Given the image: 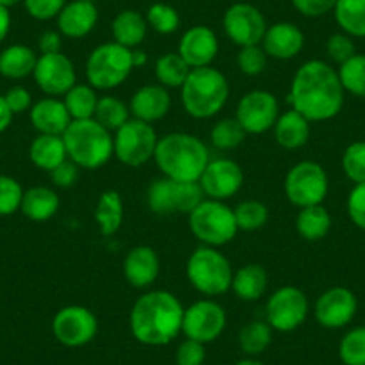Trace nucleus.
Segmentation results:
<instances>
[{
  "instance_id": "nucleus-35",
  "label": "nucleus",
  "mask_w": 365,
  "mask_h": 365,
  "mask_svg": "<svg viewBox=\"0 0 365 365\" xmlns=\"http://www.w3.org/2000/svg\"><path fill=\"white\" fill-rule=\"evenodd\" d=\"M147 205L156 215H172L178 213L175 206V181L168 178H160L153 181L147 188Z\"/></svg>"
},
{
  "instance_id": "nucleus-51",
  "label": "nucleus",
  "mask_w": 365,
  "mask_h": 365,
  "mask_svg": "<svg viewBox=\"0 0 365 365\" xmlns=\"http://www.w3.org/2000/svg\"><path fill=\"white\" fill-rule=\"evenodd\" d=\"M347 215L351 222L365 231V182L354 185L347 197Z\"/></svg>"
},
{
  "instance_id": "nucleus-9",
  "label": "nucleus",
  "mask_w": 365,
  "mask_h": 365,
  "mask_svg": "<svg viewBox=\"0 0 365 365\" xmlns=\"http://www.w3.org/2000/svg\"><path fill=\"white\" fill-rule=\"evenodd\" d=\"M158 135L153 124L129 118L122 128L115 131L113 154L120 163L128 167H140L153 160L158 145Z\"/></svg>"
},
{
  "instance_id": "nucleus-14",
  "label": "nucleus",
  "mask_w": 365,
  "mask_h": 365,
  "mask_svg": "<svg viewBox=\"0 0 365 365\" xmlns=\"http://www.w3.org/2000/svg\"><path fill=\"white\" fill-rule=\"evenodd\" d=\"M279 117L278 99L265 90L245 93L237 106V118L247 135H262L274 128Z\"/></svg>"
},
{
  "instance_id": "nucleus-37",
  "label": "nucleus",
  "mask_w": 365,
  "mask_h": 365,
  "mask_svg": "<svg viewBox=\"0 0 365 365\" xmlns=\"http://www.w3.org/2000/svg\"><path fill=\"white\" fill-rule=\"evenodd\" d=\"M272 340V328L267 321H251L240 329L238 335V344L242 351L247 354H259L269 347Z\"/></svg>"
},
{
  "instance_id": "nucleus-50",
  "label": "nucleus",
  "mask_w": 365,
  "mask_h": 365,
  "mask_svg": "<svg viewBox=\"0 0 365 365\" xmlns=\"http://www.w3.org/2000/svg\"><path fill=\"white\" fill-rule=\"evenodd\" d=\"M205 358V344L192 339L182 340L175 351V365H202Z\"/></svg>"
},
{
  "instance_id": "nucleus-53",
  "label": "nucleus",
  "mask_w": 365,
  "mask_h": 365,
  "mask_svg": "<svg viewBox=\"0 0 365 365\" xmlns=\"http://www.w3.org/2000/svg\"><path fill=\"white\" fill-rule=\"evenodd\" d=\"M292 4L301 15L317 19V16L333 11L336 6V0H292Z\"/></svg>"
},
{
  "instance_id": "nucleus-36",
  "label": "nucleus",
  "mask_w": 365,
  "mask_h": 365,
  "mask_svg": "<svg viewBox=\"0 0 365 365\" xmlns=\"http://www.w3.org/2000/svg\"><path fill=\"white\" fill-rule=\"evenodd\" d=\"M190 70L192 68L187 65V61L178 52H168V54L158 58L154 72H156L161 86L168 90V88H181L182 83L187 81Z\"/></svg>"
},
{
  "instance_id": "nucleus-29",
  "label": "nucleus",
  "mask_w": 365,
  "mask_h": 365,
  "mask_svg": "<svg viewBox=\"0 0 365 365\" xmlns=\"http://www.w3.org/2000/svg\"><path fill=\"white\" fill-rule=\"evenodd\" d=\"M147 20L135 9H124L115 16L111 24V33L117 43L128 48H135L145 40L147 36Z\"/></svg>"
},
{
  "instance_id": "nucleus-47",
  "label": "nucleus",
  "mask_w": 365,
  "mask_h": 365,
  "mask_svg": "<svg viewBox=\"0 0 365 365\" xmlns=\"http://www.w3.org/2000/svg\"><path fill=\"white\" fill-rule=\"evenodd\" d=\"M267 58L262 45H251V47H242L237 56L238 68L245 76H259L267 66Z\"/></svg>"
},
{
  "instance_id": "nucleus-23",
  "label": "nucleus",
  "mask_w": 365,
  "mask_h": 365,
  "mask_svg": "<svg viewBox=\"0 0 365 365\" xmlns=\"http://www.w3.org/2000/svg\"><path fill=\"white\" fill-rule=\"evenodd\" d=\"M124 276L135 289H147L160 276V258L149 245L131 249L124 259Z\"/></svg>"
},
{
  "instance_id": "nucleus-22",
  "label": "nucleus",
  "mask_w": 365,
  "mask_h": 365,
  "mask_svg": "<svg viewBox=\"0 0 365 365\" xmlns=\"http://www.w3.org/2000/svg\"><path fill=\"white\" fill-rule=\"evenodd\" d=\"M99 20V11L93 2L88 0H72L58 15L59 33L66 38H84L93 31Z\"/></svg>"
},
{
  "instance_id": "nucleus-55",
  "label": "nucleus",
  "mask_w": 365,
  "mask_h": 365,
  "mask_svg": "<svg viewBox=\"0 0 365 365\" xmlns=\"http://www.w3.org/2000/svg\"><path fill=\"white\" fill-rule=\"evenodd\" d=\"M41 54H58L61 52V34L56 31H45L38 40Z\"/></svg>"
},
{
  "instance_id": "nucleus-61",
  "label": "nucleus",
  "mask_w": 365,
  "mask_h": 365,
  "mask_svg": "<svg viewBox=\"0 0 365 365\" xmlns=\"http://www.w3.org/2000/svg\"><path fill=\"white\" fill-rule=\"evenodd\" d=\"M88 2H93V0H88Z\"/></svg>"
},
{
  "instance_id": "nucleus-57",
  "label": "nucleus",
  "mask_w": 365,
  "mask_h": 365,
  "mask_svg": "<svg viewBox=\"0 0 365 365\" xmlns=\"http://www.w3.org/2000/svg\"><path fill=\"white\" fill-rule=\"evenodd\" d=\"M9 29H11V15H9V9L0 6V41L8 36Z\"/></svg>"
},
{
  "instance_id": "nucleus-54",
  "label": "nucleus",
  "mask_w": 365,
  "mask_h": 365,
  "mask_svg": "<svg viewBox=\"0 0 365 365\" xmlns=\"http://www.w3.org/2000/svg\"><path fill=\"white\" fill-rule=\"evenodd\" d=\"M4 99H6V103H8L9 110L13 111V115L27 111L31 108V103H33V99H31V93L22 86L9 88L8 93L4 96Z\"/></svg>"
},
{
  "instance_id": "nucleus-60",
  "label": "nucleus",
  "mask_w": 365,
  "mask_h": 365,
  "mask_svg": "<svg viewBox=\"0 0 365 365\" xmlns=\"http://www.w3.org/2000/svg\"><path fill=\"white\" fill-rule=\"evenodd\" d=\"M19 2H22V0H0V6H4V8H13V6H16Z\"/></svg>"
},
{
  "instance_id": "nucleus-26",
  "label": "nucleus",
  "mask_w": 365,
  "mask_h": 365,
  "mask_svg": "<svg viewBox=\"0 0 365 365\" xmlns=\"http://www.w3.org/2000/svg\"><path fill=\"white\" fill-rule=\"evenodd\" d=\"M267 285H269V276L265 269L258 263H249L233 272L231 290L242 301H258L265 294Z\"/></svg>"
},
{
  "instance_id": "nucleus-33",
  "label": "nucleus",
  "mask_w": 365,
  "mask_h": 365,
  "mask_svg": "<svg viewBox=\"0 0 365 365\" xmlns=\"http://www.w3.org/2000/svg\"><path fill=\"white\" fill-rule=\"evenodd\" d=\"M333 15L342 33L365 38V0H336Z\"/></svg>"
},
{
  "instance_id": "nucleus-11",
  "label": "nucleus",
  "mask_w": 365,
  "mask_h": 365,
  "mask_svg": "<svg viewBox=\"0 0 365 365\" xmlns=\"http://www.w3.org/2000/svg\"><path fill=\"white\" fill-rule=\"evenodd\" d=\"M310 303L297 287H282L267 301V322L272 329L282 333L294 331L308 317Z\"/></svg>"
},
{
  "instance_id": "nucleus-18",
  "label": "nucleus",
  "mask_w": 365,
  "mask_h": 365,
  "mask_svg": "<svg viewBox=\"0 0 365 365\" xmlns=\"http://www.w3.org/2000/svg\"><path fill=\"white\" fill-rule=\"evenodd\" d=\"M199 182H201L206 197L215 199V201H226L242 188L244 172L237 161L227 160V158H217V160H210Z\"/></svg>"
},
{
  "instance_id": "nucleus-5",
  "label": "nucleus",
  "mask_w": 365,
  "mask_h": 365,
  "mask_svg": "<svg viewBox=\"0 0 365 365\" xmlns=\"http://www.w3.org/2000/svg\"><path fill=\"white\" fill-rule=\"evenodd\" d=\"M61 136L68 160L81 168L96 170L106 165L113 156L111 131L103 128L96 118L72 120Z\"/></svg>"
},
{
  "instance_id": "nucleus-27",
  "label": "nucleus",
  "mask_w": 365,
  "mask_h": 365,
  "mask_svg": "<svg viewBox=\"0 0 365 365\" xmlns=\"http://www.w3.org/2000/svg\"><path fill=\"white\" fill-rule=\"evenodd\" d=\"M20 210L27 219L34 222H45L58 213L59 197L52 188L33 187L24 192Z\"/></svg>"
},
{
  "instance_id": "nucleus-24",
  "label": "nucleus",
  "mask_w": 365,
  "mask_h": 365,
  "mask_svg": "<svg viewBox=\"0 0 365 365\" xmlns=\"http://www.w3.org/2000/svg\"><path fill=\"white\" fill-rule=\"evenodd\" d=\"M31 122L40 135L61 136L72 122V117L63 101L56 97H45L31 108Z\"/></svg>"
},
{
  "instance_id": "nucleus-16",
  "label": "nucleus",
  "mask_w": 365,
  "mask_h": 365,
  "mask_svg": "<svg viewBox=\"0 0 365 365\" xmlns=\"http://www.w3.org/2000/svg\"><path fill=\"white\" fill-rule=\"evenodd\" d=\"M34 81L38 88L48 97L65 96L77 84L76 66L65 54H41L34 66Z\"/></svg>"
},
{
  "instance_id": "nucleus-43",
  "label": "nucleus",
  "mask_w": 365,
  "mask_h": 365,
  "mask_svg": "<svg viewBox=\"0 0 365 365\" xmlns=\"http://www.w3.org/2000/svg\"><path fill=\"white\" fill-rule=\"evenodd\" d=\"M147 26L153 27L158 34H172L179 29V13L172 6L158 2L147 11Z\"/></svg>"
},
{
  "instance_id": "nucleus-39",
  "label": "nucleus",
  "mask_w": 365,
  "mask_h": 365,
  "mask_svg": "<svg viewBox=\"0 0 365 365\" xmlns=\"http://www.w3.org/2000/svg\"><path fill=\"white\" fill-rule=\"evenodd\" d=\"M344 91L354 97H365V54H354L339 68Z\"/></svg>"
},
{
  "instance_id": "nucleus-3",
  "label": "nucleus",
  "mask_w": 365,
  "mask_h": 365,
  "mask_svg": "<svg viewBox=\"0 0 365 365\" xmlns=\"http://www.w3.org/2000/svg\"><path fill=\"white\" fill-rule=\"evenodd\" d=\"M158 168L172 181H199L210 163L208 147L190 133H168L158 140Z\"/></svg>"
},
{
  "instance_id": "nucleus-44",
  "label": "nucleus",
  "mask_w": 365,
  "mask_h": 365,
  "mask_svg": "<svg viewBox=\"0 0 365 365\" xmlns=\"http://www.w3.org/2000/svg\"><path fill=\"white\" fill-rule=\"evenodd\" d=\"M342 170L354 185L365 182V142H353L346 147L342 154Z\"/></svg>"
},
{
  "instance_id": "nucleus-2",
  "label": "nucleus",
  "mask_w": 365,
  "mask_h": 365,
  "mask_svg": "<svg viewBox=\"0 0 365 365\" xmlns=\"http://www.w3.org/2000/svg\"><path fill=\"white\" fill-rule=\"evenodd\" d=\"M181 301L167 290H150L136 299L129 315L131 333L145 346H167L182 329Z\"/></svg>"
},
{
  "instance_id": "nucleus-46",
  "label": "nucleus",
  "mask_w": 365,
  "mask_h": 365,
  "mask_svg": "<svg viewBox=\"0 0 365 365\" xmlns=\"http://www.w3.org/2000/svg\"><path fill=\"white\" fill-rule=\"evenodd\" d=\"M24 190L16 179L0 174V217L13 215L22 205Z\"/></svg>"
},
{
  "instance_id": "nucleus-58",
  "label": "nucleus",
  "mask_w": 365,
  "mask_h": 365,
  "mask_svg": "<svg viewBox=\"0 0 365 365\" xmlns=\"http://www.w3.org/2000/svg\"><path fill=\"white\" fill-rule=\"evenodd\" d=\"M147 63V54L143 51H135L133 48V65L136 66H143Z\"/></svg>"
},
{
  "instance_id": "nucleus-31",
  "label": "nucleus",
  "mask_w": 365,
  "mask_h": 365,
  "mask_svg": "<svg viewBox=\"0 0 365 365\" xmlns=\"http://www.w3.org/2000/svg\"><path fill=\"white\" fill-rule=\"evenodd\" d=\"M296 230L304 240H322L331 230V215L322 205L301 208L296 217Z\"/></svg>"
},
{
  "instance_id": "nucleus-13",
  "label": "nucleus",
  "mask_w": 365,
  "mask_h": 365,
  "mask_svg": "<svg viewBox=\"0 0 365 365\" xmlns=\"http://www.w3.org/2000/svg\"><path fill=\"white\" fill-rule=\"evenodd\" d=\"M226 322V312L217 301L201 299L185 310L181 331L187 339L208 344L222 335Z\"/></svg>"
},
{
  "instance_id": "nucleus-52",
  "label": "nucleus",
  "mask_w": 365,
  "mask_h": 365,
  "mask_svg": "<svg viewBox=\"0 0 365 365\" xmlns=\"http://www.w3.org/2000/svg\"><path fill=\"white\" fill-rule=\"evenodd\" d=\"M79 165H76L72 160L66 158L61 165H58V167L51 172L52 182L59 188L73 187L77 182V179H79Z\"/></svg>"
},
{
  "instance_id": "nucleus-20",
  "label": "nucleus",
  "mask_w": 365,
  "mask_h": 365,
  "mask_svg": "<svg viewBox=\"0 0 365 365\" xmlns=\"http://www.w3.org/2000/svg\"><path fill=\"white\" fill-rule=\"evenodd\" d=\"M269 58L292 59L303 51L304 34L297 26L290 22H278L267 27L265 36L259 43Z\"/></svg>"
},
{
  "instance_id": "nucleus-6",
  "label": "nucleus",
  "mask_w": 365,
  "mask_h": 365,
  "mask_svg": "<svg viewBox=\"0 0 365 365\" xmlns=\"http://www.w3.org/2000/svg\"><path fill=\"white\" fill-rule=\"evenodd\" d=\"M188 282L205 296H220L231 289L233 269L226 256L217 247L201 245L190 255L187 263Z\"/></svg>"
},
{
  "instance_id": "nucleus-1",
  "label": "nucleus",
  "mask_w": 365,
  "mask_h": 365,
  "mask_svg": "<svg viewBox=\"0 0 365 365\" xmlns=\"http://www.w3.org/2000/svg\"><path fill=\"white\" fill-rule=\"evenodd\" d=\"M344 88L339 72L321 59L301 65L289 91L292 110L310 122L331 120L342 111Z\"/></svg>"
},
{
  "instance_id": "nucleus-15",
  "label": "nucleus",
  "mask_w": 365,
  "mask_h": 365,
  "mask_svg": "<svg viewBox=\"0 0 365 365\" xmlns=\"http://www.w3.org/2000/svg\"><path fill=\"white\" fill-rule=\"evenodd\" d=\"M222 26L227 38L240 48L262 43L267 31L262 11L247 2H238L227 8Z\"/></svg>"
},
{
  "instance_id": "nucleus-56",
  "label": "nucleus",
  "mask_w": 365,
  "mask_h": 365,
  "mask_svg": "<svg viewBox=\"0 0 365 365\" xmlns=\"http://www.w3.org/2000/svg\"><path fill=\"white\" fill-rule=\"evenodd\" d=\"M11 120H13V111L9 110L4 96H0V133H4L6 129L11 125Z\"/></svg>"
},
{
  "instance_id": "nucleus-40",
  "label": "nucleus",
  "mask_w": 365,
  "mask_h": 365,
  "mask_svg": "<svg viewBox=\"0 0 365 365\" xmlns=\"http://www.w3.org/2000/svg\"><path fill=\"white\" fill-rule=\"evenodd\" d=\"M238 231H258L269 220V208L259 201H244L233 210Z\"/></svg>"
},
{
  "instance_id": "nucleus-28",
  "label": "nucleus",
  "mask_w": 365,
  "mask_h": 365,
  "mask_svg": "<svg viewBox=\"0 0 365 365\" xmlns=\"http://www.w3.org/2000/svg\"><path fill=\"white\" fill-rule=\"evenodd\" d=\"M31 161L41 170L52 172L68 158L65 142L59 135H38L29 149Z\"/></svg>"
},
{
  "instance_id": "nucleus-34",
  "label": "nucleus",
  "mask_w": 365,
  "mask_h": 365,
  "mask_svg": "<svg viewBox=\"0 0 365 365\" xmlns=\"http://www.w3.org/2000/svg\"><path fill=\"white\" fill-rule=\"evenodd\" d=\"M66 110H68L72 120H86L93 118L97 110V91L90 84H76L63 96Z\"/></svg>"
},
{
  "instance_id": "nucleus-49",
  "label": "nucleus",
  "mask_w": 365,
  "mask_h": 365,
  "mask_svg": "<svg viewBox=\"0 0 365 365\" xmlns=\"http://www.w3.org/2000/svg\"><path fill=\"white\" fill-rule=\"evenodd\" d=\"M24 4L33 19L45 22V20L58 19L61 9L65 8L66 0H24Z\"/></svg>"
},
{
  "instance_id": "nucleus-25",
  "label": "nucleus",
  "mask_w": 365,
  "mask_h": 365,
  "mask_svg": "<svg viewBox=\"0 0 365 365\" xmlns=\"http://www.w3.org/2000/svg\"><path fill=\"white\" fill-rule=\"evenodd\" d=\"M312 122L296 110H290L287 113L279 115L276 124H274V136L276 142L283 147V149H299L310 138V128Z\"/></svg>"
},
{
  "instance_id": "nucleus-4",
  "label": "nucleus",
  "mask_w": 365,
  "mask_h": 365,
  "mask_svg": "<svg viewBox=\"0 0 365 365\" xmlns=\"http://www.w3.org/2000/svg\"><path fill=\"white\" fill-rule=\"evenodd\" d=\"M230 83L220 70L210 66L192 68L181 86V103L190 117L206 120L226 106Z\"/></svg>"
},
{
  "instance_id": "nucleus-59",
  "label": "nucleus",
  "mask_w": 365,
  "mask_h": 365,
  "mask_svg": "<svg viewBox=\"0 0 365 365\" xmlns=\"http://www.w3.org/2000/svg\"><path fill=\"white\" fill-rule=\"evenodd\" d=\"M235 365H265V364H262V361L255 360V358H245V360L237 361V364H235Z\"/></svg>"
},
{
  "instance_id": "nucleus-10",
  "label": "nucleus",
  "mask_w": 365,
  "mask_h": 365,
  "mask_svg": "<svg viewBox=\"0 0 365 365\" xmlns=\"http://www.w3.org/2000/svg\"><path fill=\"white\" fill-rule=\"evenodd\" d=\"M328 190V174L317 161H299L287 174L285 194L297 208L322 205Z\"/></svg>"
},
{
  "instance_id": "nucleus-48",
  "label": "nucleus",
  "mask_w": 365,
  "mask_h": 365,
  "mask_svg": "<svg viewBox=\"0 0 365 365\" xmlns=\"http://www.w3.org/2000/svg\"><path fill=\"white\" fill-rule=\"evenodd\" d=\"M326 51H328L329 58L335 63H339V65H342V63H346L347 59H351L356 54L353 38L346 33H336L329 36L328 43H326Z\"/></svg>"
},
{
  "instance_id": "nucleus-12",
  "label": "nucleus",
  "mask_w": 365,
  "mask_h": 365,
  "mask_svg": "<svg viewBox=\"0 0 365 365\" xmlns=\"http://www.w3.org/2000/svg\"><path fill=\"white\" fill-rule=\"evenodd\" d=\"M99 321L86 307H65L52 319V333L66 347H81L96 339Z\"/></svg>"
},
{
  "instance_id": "nucleus-19",
  "label": "nucleus",
  "mask_w": 365,
  "mask_h": 365,
  "mask_svg": "<svg viewBox=\"0 0 365 365\" xmlns=\"http://www.w3.org/2000/svg\"><path fill=\"white\" fill-rule=\"evenodd\" d=\"M178 54L187 61L190 68L210 66L219 54L217 34L206 26L190 27L179 41Z\"/></svg>"
},
{
  "instance_id": "nucleus-45",
  "label": "nucleus",
  "mask_w": 365,
  "mask_h": 365,
  "mask_svg": "<svg viewBox=\"0 0 365 365\" xmlns=\"http://www.w3.org/2000/svg\"><path fill=\"white\" fill-rule=\"evenodd\" d=\"M205 199L206 194L199 181H175V206H178V213H188L190 215Z\"/></svg>"
},
{
  "instance_id": "nucleus-30",
  "label": "nucleus",
  "mask_w": 365,
  "mask_h": 365,
  "mask_svg": "<svg viewBox=\"0 0 365 365\" xmlns=\"http://www.w3.org/2000/svg\"><path fill=\"white\" fill-rule=\"evenodd\" d=\"M38 56L26 45H11L0 52V73L9 79H24L36 66Z\"/></svg>"
},
{
  "instance_id": "nucleus-8",
  "label": "nucleus",
  "mask_w": 365,
  "mask_h": 365,
  "mask_svg": "<svg viewBox=\"0 0 365 365\" xmlns=\"http://www.w3.org/2000/svg\"><path fill=\"white\" fill-rule=\"evenodd\" d=\"M188 224L194 237L210 247H220L233 240L238 233L233 210L224 201L215 199H205L188 215Z\"/></svg>"
},
{
  "instance_id": "nucleus-21",
  "label": "nucleus",
  "mask_w": 365,
  "mask_h": 365,
  "mask_svg": "<svg viewBox=\"0 0 365 365\" xmlns=\"http://www.w3.org/2000/svg\"><path fill=\"white\" fill-rule=\"evenodd\" d=\"M170 93L161 84H145L140 90L135 91L129 104L133 118L153 124V122L161 120L170 110Z\"/></svg>"
},
{
  "instance_id": "nucleus-7",
  "label": "nucleus",
  "mask_w": 365,
  "mask_h": 365,
  "mask_svg": "<svg viewBox=\"0 0 365 365\" xmlns=\"http://www.w3.org/2000/svg\"><path fill=\"white\" fill-rule=\"evenodd\" d=\"M133 68V48L110 41L93 48L88 56L86 79L96 90H113L125 83Z\"/></svg>"
},
{
  "instance_id": "nucleus-42",
  "label": "nucleus",
  "mask_w": 365,
  "mask_h": 365,
  "mask_svg": "<svg viewBox=\"0 0 365 365\" xmlns=\"http://www.w3.org/2000/svg\"><path fill=\"white\" fill-rule=\"evenodd\" d=\"M339 356L344 365H365V326L349 329L342 336Z\"/></svg>"
},
{
  "instance_id": "nucleus-41",
  "label": "nucleus",
  "mask_w": 365,
  "mask_h": 365,
  "mask_svg": "<svg viewBox=\"0 0 365 365\" xmlns=\"http://www.w3.org/2000/svg\"><path fill=\"white\" fill-rule=\"evenodd\" d=\"M247 133L240 125L237 118H222L212 129V143L219 150L237 149L245 140Z\"/></svg>"
},
{
  "instance_id": "nucleus-32",
  "label": "nucleus",
  "mask_w": 365,
  "mask_h": 365,
  "mask_svg": "<svg viewBox=\"0 0 365 365\" xmlns=\"http://www.w3.org/2000/svg\"><path fill=\"white\" fill-rule=\"evenodd\" d=\"M96 220L104 237H111L124 222V201L115 190H106L99 197L96 208Z\"/></svg>"
},
{
  "instance_id": "nucleus-38",
  "label": "nucleus",
  "mask_w": 365,
  "mask_h": 365,
  "mask_svg": "<svg viewBox=\"0 0 365 365\" xmlns=\"http://www.w3.org/2000/svg\"><path fill=\"white\" fill-rule=\"evenodd\" d=\"M129 108L125 106V103H122L117 97H101L99 103H97V110L93 118L99 122L103 128H106L108 131H117L118 128L125 124L129 120Z\"/></svg>"
},
{
  "instance_id": "nucleus-17",
  "label": "nucleus",
  "mask_w": 365,
  "mask_h": 365,
  "mask_svg": "<svg viewBox=\"0 0 365 365\" xmlns=\"http://www.w3.org/2000/svg\"><path fill=\"white\" fill-rule=\"evenodd\" d=\"M356 310V296L346 287H333L319 296L314 314L322 328L340 329L353 321Z\"/></svg>"
}]
</instances>
